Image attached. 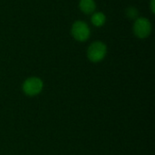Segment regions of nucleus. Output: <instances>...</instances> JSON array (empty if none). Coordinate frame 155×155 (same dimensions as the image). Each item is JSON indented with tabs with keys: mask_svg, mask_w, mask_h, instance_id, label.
I'll list each match as a JSON object with an SVG mask.
<instances>
[{
	"mask_svg": "<svg viewBox=\"0 0 155 155\" xmlns=\"http://www.w3.org/2000/svg\"><path fill=\"white\" fill-rule=\"evenodd\" d=\"M44 88V83L41 78L32 76L25 79L22 84V90L27 96H35L39 94Z\"/></svg>",
	"mask_w": 155,
	"mask_h": 155,
	"instance_id": "1",
	"label": "nucleus"
},
{
	"mask_svg": "<svg viewBox=\"0 0 155 155\" xmlns=\"http://www.w3.org/2000/svg\"><path fill=\"white\" fill-rule=\"evenodd\" d=\"M106 53H107L106 45L101 41H96L92 43L88 47L87 57L91 62L98 63L101 62L105 57Z\"/></svg>",
	"mask_w": 155,
	"mask_h": 155,
	"instance_id": "2",
	"label": "nucleus"
},
{
	"mask_svg": "<svg viewBox=\"0 0 155 155\" xmlns=\"http://www.w3.org/2000/svg\"><path fill=\"white\" fill-rule=\"evenodd\" d=\"M71 33L75 40L79 42H84L89 38L91 31L88 25L85 22L78 20L73 24Z\"/></svg>",
	"mask_w": 155,
	"mask_h": 155,
	"instance_id": "3",
	"label": "nucleus"
},
{
	"mask_svg": "<svg viewBox=\"0 0 155 155\" xmlns=\"http://www.w3.org/2000/svg\"><path fill=\"white\" fill-rule=\"evenodd\" d=\"M152 32V24L145 17H139L135 20L134 24V35L141 38H146L150 35Z\"/></svg>",
	"mask_w": 155,
	"mask_h": 155,
	"instance_id": "4",
	"label": "nucleus"
},
{
	"mask_svg": "<svg viewBox=\"0 0 155 155\" xmlns=\"http://www.w3.org/2000/svg\"><path fill=\"white\" fill-rule=\"evenodd\" d=\"M79 7L81 11L86 15L93 14L95 10V2L94 0H80Z\"/></svg>",
	"mask_w": 155,
	"mask_h": 155,
	"instance_id": "5",
	"label": "nucleus"
},
{
	"mask_svg": "<svg viewBox=\"0 0 155 155\" xmlns=\"http://www.w3.org/2000/svg\"><path fill=\"white\" fill-rule=\"evenodd\" d=\"M105 15L104 13L102 12H96V13H94L92 17H91V21H92V24L94 25V26H102L104 23H105Z\"/></svg>",
	"mask_w": 155,
	"mask_h": 155,
	"instance_id": "6",
	"label": "nucleus"
},
{
	"mask_svg": "<svg viewBox=\"0 0 155 155\" xmlns=\"http://www.w3.org/2000/svg\"><path fill=\"white\" fill-rule=\"evenodd\" d=\"M127 15L131 18H135L137 15V10L135 8H133V7L129 8L127 10Z\"/></svg>",
	"mask_w": 155,
	"mask_h": 155,
	"instance_id": "7",
	"label": "nucleus"
},
{
	"mask_svg": "<svg viewBox=\"0 0 155 155\" xmlns=\"http://www.w3.org/2000/svg\"><path fill=\"white\" fill-rule=\"evenodd\" d=\"M151 11L152 13H154L155 12V0H152L151 1Z\"/></svg>",
	"mask_w": 155,
	"mask_h": 155,
	"instance_id": "8",
	"label": "nucleus"
}]
</instances>
